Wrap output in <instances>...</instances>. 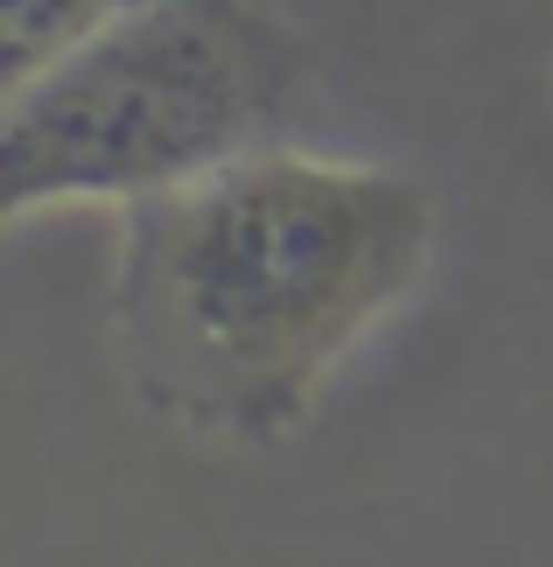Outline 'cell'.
I'll use <instances>...</instances> for the list:
<instances>
[{
  "mask_svg": "<svg viewBox=\"0 0 553 567\" xmlns=\"http://www.w3.org/2000/svg\"><path fill=\"white\" fill-rule=\"evenodd\" d=\"M434 204L413 176L246 147L120 204L105 322L126 392L211 442H287L350 351L420 288Z\"/></svg>",
  "mask_w": 553,
  "mask_h": 567,
  "instance_id": "cell-1",
  "label": "cell"
},
{
  "mask_svg": "<svg viewBox=\"0 0 553 567\" xmlns=\"http://www.w3.org/2000/svg\"><path fill=\"white\" fill-rule=\"evenodd\" d=\"M308 71L267 0H141L92 21L0 99V217L134 204L280 141Z\"/></svg>",
  "mask_w": 553,
  "mask_h": 567,
  "instance_id": "cell-2",
  "label": "cell"
}]
</instances>
